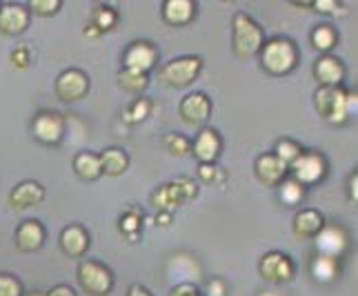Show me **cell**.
Segmentation results:
<instances>
[{"label": "cell", "mask_w": 358, "mask_h": 296, "mask_svg": "<svg viewBox=\"0 0 358 296\" xmlns=\"http://www.w3.org/2000/svg\"><path fill=\"white\" fill-rule=\"evenodd\" d=\"M314 107L320 118L331 125H345L358 112V96L343 87H318L314 94Z\"/></svg>", "instance_id": "1"}, {"label": "cell", "mask_w": 358, "mask_h": 296, "mask_svg": "<svg viewBox=\"0 0 358 296\" xmlns=\"http://www.w3.org/2000/svg\"><path fill=\"white\" fill-rule=\"evenodd\" d=\"M261 67L269 73V76H287L299 65V47L292 38L285 36H276V38L265 41L261 52Z\"/></svg>", "instance_id": "2"}, {"label": "cell", "mask_w": 358, "mask_h": 296, "mask_svg": "<svg viewBox=\"0 0 358 296\" xmlns=\"http://www.w3.org/2000/svg\"><path fill=\"white\" fill-rule=\"evenodd\" d=\"M265 43V31L250 14L236 11L231 18V52L241 60L258 56Z\"/></svg>", "instance_id": "3"}, {"label": "cell", "mask_w": 358, "mask_h": 296, "mask_svg": "<svg viewBox=\"0 0 358 296\" xmlns=\"http://www.w3.org/2000/svg\"><path fill=\"white\" fill-rule=\"evenodd\" d=\"M205 60L201 56H178L160 67V80L171 90H185L199 80Z\"/></svg>", "instance_id": "4"}, {"label": "cell", "mask_w": 358, "mask_h": 296, "mask_svg": "<svg viewBox=\"0 0 358 296\" xmlns=\"http://www.w3.org/2000/svg\"><path fill=\"white\" fill-rule=\"evenodd\" d=\"M199 194V185L189 178H176L171 183L160 185V188L152 194V203L158 212L174 214V209H178L182 203L192 201Z\"/></svg>", "instance_id": "5"}, {"label": "cell", "mask_w": 358, "mask_h": 296, "mask_svg": "<svg viewBox=\"0 0 358 296\" xmlns=\"http://www.w3.org/2000/svg\"><path fill=\"white\" fill-rule=\"evenodd\" d=\"M76 279L83 292H87L90 296H107L114 288L112 269L101 261H92V258H85L78 263Z\"/></svg>", "instance_id": "6"}, {"label": "cell", "mask_w": 358, "mask_h": 296, "mask_svg": "<svg viewBox=\"0 0 358 296\" xmlns=\"http://www.w3.org/2000/svg\"><path fill=\"white\" fill-rule=\"evenodd\" d=\"M292 178L299 181L303 188H312V185L323 183L327 176V160L320 152H303L299 158L289 165Z\"/></svg>", "instance_id": "7"}, {"label": "cell", "mask_w": 358, "mask_h": 296, "mask_svg": "<svg viewBox=\"0 0 358 296\" xmlns=\"http://www.w3.org/2000/svg\"><path fill=\"white\" fill-rule=\"evenodd\" d=\"M90 87H92L90 76L83 69H76V67L60 71L58 78H56V85H54L58 101H63V103L83 101V98L90 94Z\"/></svg>", "instance_id": "8"}, {"label": "cell", "mask_w": 358, "mask_h": 296, "mask_svg": "<svg viewBox=\"0 0 358 296\" xmlns=\"http://www.w3.org/2000/svg\"><path fill=\"white\" fill-rule=\"evenodd\" d=\"M258 272L271 286H285L296 274V263L285 252H267L258 263Z\"/></svg>", "instance_id": "9"}, {"label": "cell", "mask_w": 358, "mask_h": 296, "mask_svg": "<svg viewBox=\"0 0 358 296\" xmlns=\"http://www.w3.org/2000/svg\"><path fill=\"white\" fill-rule=\"evenodd\" d=\"M34 139L43 145H58L65 136V118L58 112H41L31 120Z\"/></svg>", "instance_id": "10"}, {"label": "cell", "mask_w": 358, "mask_h": 296, "mask_svg": "<svg viewBox=\"0 0 358 296\" xmlns=\"http://www.w3.org/2000/svg\"><path fill=\"white\" fill-rule=\"evenodd\" d=\"M314 243H316V254L318 256L341 258L350 248V237L341 225L325 223V227L318 232V237L314 239Z\"/></svg>", "instance_id": "11"}, {"label": "cell", "mask_w": 358, "mask_h": 296, "mask_svg": "<svg viewBox=\"0 0 358 296\" xmlns=\"http://www.w3.org/2000/svg\"><path fill=\"white\" fill-rule=\"evenodd\" d=\"M158 63V49L150 41H134L122 54V69L150 73Z\"/></svg>", "instance_id": "12"}, {"label": "cell", "mask_w": 358, "mask_h": 296, "mask_svg": "<svg viewBox=\"0 0 358 296\" xmlns=\"http://www.w3.org/2000/svg\"><path fill=\"white\" fill-rule=\"evenodd\" d=\"M212 101H209V96L203 94V92H192L187 94L180 101L178 105V114L180 118L187 122V125L192 127H201L205 125V122L209 120V116H212Z\"/></svg>", "instance_id": "13"}, {"label": "cell", "mask_w": 358, "mask_h": 296, "mask_svg": "<svg viewBox=\"0 0 358 296\" xmlns=\"http://www.w3.org/2000/svg\"><path fill=\"white\" fill-rule=\"evenodd\" d=\"M192 152L201 165H214L218 156L223 154V139L214 127H203L192 143Z\"/></svg>", "instance_id": "14"}, {"label": "cell", "mask_w": 358, "mask_h": 296, "mask_svg": "<svg viewBox=\"0 0 358 296\" xmlns=\"http://www.w3.org/2000/svg\"><path fill=\"white\" fill-rule=\"evenodd\" d=\"M312 71H314V78L320 83V87H343L345 73H348L343 60L334 54L320 56L314 63Z\"/></svg>", "instance_id": "15"}, {"label": "cell", "mask_w": 358, "mask_h": 296, "mask_svg": "<svg viewBox=\"0 0 358 296\" xmlns=\"http://www.w3.org/2000/svg\"><path fill=\"white\" fill-rule=\"evenodd\" d=\"M29 20H31V14H29V9L24 5L9 3V5L0 7V34H3V36H11V38H16V36L27 31Z\"/></svg>", "instance_id": "16"}, {"label": "cell", "mask_w": 358, "mask_h": 296, "mask_svg": "<svg viewBox=\"0 0 358 296\" xmlns=\"http://www.w3.org/2000/svg\"><path fill=\"white\" fill-rule=\"evenodd\" d=\"M254 174L263 185H267V188H278V185L287 178L289 167L274 154H261L254 163Z\"/></svg>", "instance_id": "17"}, {"label": "cell", "mask_w": 358, "mask_h": 296, "mask_svg": "<svg viewBox=\"0 0 358 296\" xmlns=\"http://www.w3.org/2000/svg\"><path fill=\"white\" fill-rule=\"evenodd\" d=\"M45 227L38 218H27V220H22V223L16 227V234H14V239H16V248L24 254H34V252H38L43 245H45Z\"/></svg>", "instance_id": "18"}, {"label": "cell", "mask_w": 358, "mask_h": 296, "mask_svg": "<svg viewBox=\"0 0 358 296\" xmlns=\"http://www.w3.org/2000/svg\"><path fill=\"white\" fill-rule=\"evenodd\" d=\"M43 201H45V188L38 181H22L9 192V205L16 212H24V209L41 205Z\"/></svg>", "instance_id": "19"}, {"label": "cell", "mask_w": 358, "mask_h": 296, "mask_svg": "<svg viewBox=\"0 0 358 296\" xmlns=\"http://www.w3.org/2000/svg\"><path fill=\"white\" fill-rule=\"evenodd\" d=\"M325 227V216L318 212L314 207H307L301 209L299 214L294 216V223H292V232L296 239H303V241H312L318 237V232Z\"/></svg>", "instance_id": "20"}, {"label": "cell", "mask_w": 358, "mask_h": 296, "mask_svg": "<svg viewBox=\"0 0 358 296\" xmlns=\"http://www.w3.org/2000/svg\"><path fill=\"white\" fill-rule=\"evenodd\" d=\"M60 250L69 258H80L90 250V234L83 225H67L58 239Z\"/></svg>", "instance_id": "21"}, {"label": "cell", "mask_w": 358, "mask_h": 296, "mask_svg": "<svg viewBox=\"0 0 358 296\" xmlns=\"http://www.w3.org/2000/svg\"><path fill=\"white\" fill-rule=\"evenodd\" d=\"M160 16L171 27H185L196 18V3L192 0H165L160 7Z\"/></svg>", "instance_id": "22"}, {"label": "cell", "mask_w": 358, "mask_h": 296, "mask_svg": "<svg viewBox=\"0 0 358 296\" xmlns=\"http://www.w3.org/2000/svg\"><path fill=\"white\" fill-rule=\"evenodd\" d=\"M98 160H101V169L105 176H122L129 167V156L120 147H107L98 154Z\"/></svg>", "instance_id": "23"}, {"label": "cell", "mask_w": 358, "mask_h": 296, "mask_svg": "<svg viewBox=\"0 0 358 296\" xmlns=\"http://www.w3.org/2000/svg\"><path fill=\"white\" fill-rule=\"evenodd\" d=\"M310 272H312L314 281H318V283H334L343 272L341 258H329V256L316 254L310 263Z\"/></svg>", "instance_id": "24"}, {"label": "cell", "mask_w": 358, "mask_h": 296, "mask_svg": "<svg viewBox=\"0 0 358 296\" xmlns=\"http://www.w3.org/2000/svg\"><path fill=\"white\" fill-rule=\"evenodd\" d=\"M73 171L76 176L85 183H94L103 176L101 169V160H98V154L94 152H78L76 158H73Z\"/></svg>", "instance_id": "25"}, {"label": "cell", "mask_w": 358, "mask_h": 296, "mask_svg": "<svg viewBox=\"0 0 358 296\" xmlns=\"http://www.w3.org/2000/svg\"><path fill=\"white\" fill-rule=\"evenodd\" d=\"M118 85L122 87V92H127L131 96H143L145 90L150 87V73L134 71V69H120Z\"/></svg>", "instance_id": "26"}, {"label": "cell", "mask_w": 358, "mask_h": 296, "mask_svg": "<svg viewBox=\"0 0 358 296\" xmlns=\"http://www.w3.org/2000/svg\"><path fill=\"white\" fill-rule=\"evenodd\" d=\"M336 45H338V31L334 29V24L320 22L312 29V47L316 49V52L329 54Z\"/></svg>", "instance_id": "27"}, {"label": "cell", "mask_w": 358, "mask_h": 296, "mask_svg": "<svg viewBox=\"0 0 358 296\" xmlns=\"http://www.w3.org/2000/svg\"><path fill=\"white\" fill-rule=\"evenodd\" d=\"M116 22H118V11L114 7H109V5H98L94 11H92V27H96L101 34L109 31V29H114L116 27Z\"/></svg>", "instance_id": "28"}, {"label": "cell", "mask_w": 358, "mask_h": 296, "mask_svg": "<svg viewBox=\"0 0 358 296\" xmlns=\"http://www.w3.org/2000/svg\"><path fill=\"white\" fill-rule=\"evenodd\" d=\"M305 192L307 190L303 188L299 181H294V178H285L278 185V199H280V203H285L287 207L299 205L305 199Z\"/></svg>", "instance_id": "29"}, {"label": "cell", "mask_w": 358, "mask_h": 296, "mask_svg": "<svg viewBox=\"0 0 358 296\" xmlns=\"http://www.w3.org/2000/svg\"><path fill=\"white\" fill-rule=\"evenodd\" d=\"M141 230H143V209L129 207L127 212L120 216V232L125 234L129 241H136Z\"/></svg>", "instance_id": "30"}, {"label": "cell", "mask_w": 358, "mask_h": 296, "mask_svg": "<svg viewBox=\"0 0 358 296\" xmlns=\"http://www.w3.org/2000/svg\"><path fill=\"white\" fill-rule=\"evenodd\" d=\"M163 145H165V150L171 154V156H187L192 154V141L187 136H182V134H176V132H169L163 136Z\"/></svg>", "instance_id": "31"}, {"label": "cell", "mask_w": 358, "mask_h": 296, "mask_svg": "<svg viewBox=\"0 0 358 296\" xmlns=\"http://www.w3.org/2000/svg\"><path fill=\"white\" fill-rule=\"evenodd\" d=\"M303 152H305V150H303V147H301L299 143H296V141H292V139H280V141L274 145V152H271V154H274L276 158H280L282 163H285V165L289 167Z\"/></svg>", "instance_id": "32"}, {"label": "cell", "mask_w": 358, "mask_h": 296, "mask_svg": "<svg viewBox=\"0 0 358 296\" xmlns=\"http://www.w3.org/2000/svg\"><path fill=\"white\" fill-rule=\"evenodd\" d=\"M150 114H152V101L145 96H138L122 118H125V122H129V125H136V122H143L150 118Z\"/></svg>", "instance_id": "33"}, {"label": "cell", "mask_w": 358, "mask_h": 296, "mask_svg": "<svg viewBox=\"0 0 358 296\" xmlns=\"http://www.w3.org/2000/svg\"><path fill=\"white\" fill-rule=\"evenodd\" d=\"M60 7H63V0H31L27 9H29V14L49 18V16H56Z\"/></svg>", "instance_id": "34"}, {"label": "cell", "mask_w": 358, "mask_h": 296, "mask_svg": "<svg viewBox=\"0 0 358 296\" xmlns=\"http://www.w3.org/2000/svg\"><path fill=\"white\" fill-rule=\"evenodd\" d=\"M22 283L9 272H0V296H22Z\"/></svg>", "instance_id": "35"}, {"label": "cell", "mask_w": 358, "mask_h": 296, "mask_svg": "<svg viewBox=\"0 0 358 296\" xmlns=\"http://www.w3.org/2000/svg\"><path fill=\"white\" fill-rule=\"evenodd\" d=\"M199 181L207 185H220L225 183V171L214 165H199Z\"/></svg>", "instance_id": "36"}, {"label": "cell", "mask_w": 358, "mask_h": 296, "mask_svg": "<svg viewBox=\"0 0 358 296\" xmlns=\"http://www.w3.org/2000/svg\"><path fill=\"white\" fill-rule=\"evenodd\" d=\"M11 63L18 69H27L31 65V49L27 45H20L11 52Z\"/></svg>", "instance_id": "37"}, {"label": "cell", "mask_w": 358, "mask_h": 296, "mask_svg": "<svg viewBox=\"0 0 358 296\" xmlns=\"http://www.w3.org/2000/svg\"><path fill=\"white\" fill-rule=\"evenodd\" d=\"M227 294V283L223 279H212L207 286V296H225Z\"/></svg>", "instance_id": "38"}, {"label": "cell", "mask_w": 358, "mask_h": 296, "mask_svg": "<svg viewBox=\"0 0 358 296\" xmlns=\"http://www.w3.org/2000/svg\"><path fill=\"white\" fill-rule=\"evenodd\" d=\"M169 296H203L199 292V288L192 286V283H180V286H176L174 290H171Z\"/></svg>", "instance_id": "39"}, {"label": "cell", "mask_w": 358, "mask_h": 296, "mask_svg": "<svg viewBox=\"0 0 358 296\" xmlns=\"http://www.w3.org/2000/svg\"><path fill=\"white\" fill-rule=\"evenodd\" d=\"M312 7L320 11V14H336L341 5L334 3V0H316V3H312Z\"/></svg>", "instance_id": "40"}, {"label": "cell", "mask_w": 358, "mask_h": 296, "mask_svg": "<svg viewBox=\"0 0 358 296\" xmlns=\"http://www.w3.org/2000/svg\"><path fill=\"white\" fill-rule=\"evenodd\" d=\"M45 296H76V292H73L71 286H65V283H60V286H54Z\"/></svg>", "instance_id": "41"}, {"label": "cell", "mask_w": 358, "mask_h": 296, "mask_svg": "<svg viewBox=\"0 0 358 296\" xmlns=\"http://www.w3.org/2000/svg\"><path fill=\"white\" fill-rule=\"evenodd\" d=\"M127 296H154V294L147 290L145 286H138V283H134V286L127 290Z\"/></svg>", "instance_id": "42"}, {"label": "cell", "mask_w": 358, "mask_h": 296, "mask_svg": "<svg viewBox=\"0 0 358 296\" xmlns=\"http://www.w3.org/2000/svg\"><path fill=\"white\" fill-rule=\"evenodd\" d=\"M350 201L356 203L358 201V174L354 171L352 178H350Z\"/></svg>", "instance_id": "43"}, {"label": "cell", "mask_w": 358, "mask_h": 296, "mask_svg": "<svg viewBox=\"0 0 358 296\" xmlns=\"http://www.w3.org/2000/svg\"><path fill=\"white\" fill-rule=\"evenodd\" d=\"M156 225H160V227H169V225H171V214H167V212H158V216H156Z\"/></svg>", "instance_id": "44"}, {"label": "cell", "mask_w": 358, "mask_h": 296, "mask_svg": "<svg viewBox=\"0 0 358 296\" xmlns=\"http://www.w3.org/2000/svg\"><path fill=\"white\" fill-rule=\"evenodd\" d=\"M83 34L87 36V38H98V36H101V31H98L96 27H92V24H87V27L83 29Z\"/></svg>", "instance_id": "45"}, {"label": "cell", "mask_w": 358, "mask_h": 296, "mask_svg": "<svg viewBox=\"0 0 358 296\" xmlns=\"http://www.w3.org/2000/svg\"><path fill=\"white\" fill-rule=\"evenodd\" d=\"M263 296H271V294H263Z\"/></svg>", "instance_id": "46"}, {"label": "cell", "mask_w": 358, "mask_h": 296, "mask_svg": "<svg viewBox=\"0 0 358 296\" xmlns=\"http://www.w3.org/2000/svg\"><path fill=\"white\" fill-rule=\"evenodd\" d=\"M0 7H3V3H0Z\"/></svg>", "instance_id": "47"}]
</instances>
